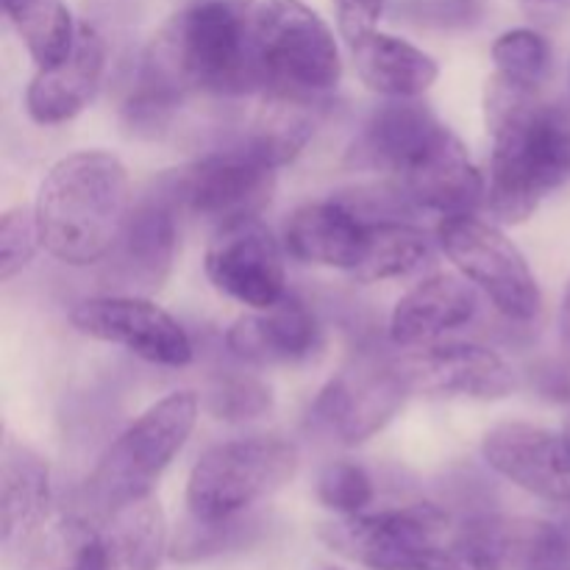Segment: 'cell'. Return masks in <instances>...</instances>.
<instances>
[{"label": "cell", "mask_w": 570, "mask_h": 570, "mask_svg": "<svg viewBox=\"0 0 570 570\" xmlns=\"http://www.w3.org/2000/svg\"><path fill=\"white\" fill-rule=\"evenodd\" d=\"M484 120L493 137L488 209L504 226H518L570 181V115L540 104L538 89L495 72L484 92Z\"/></svg>", "instance_id": "obj_1"}, {"label": "cell", "mask_w": 570, "mask_h": 570, "mask_svg": "<svg viewBox=\"0 0 570 570\" xmlns=\"http://www.w3.org/2000/svg\"><path fill=\"white\" fill-rule=\"evenodd\" d=\"M131 204L128 170L117 156L106 150L65 156L39 184L33 204L42 248L65 265H95L115 248Z\"/></svg>", "instance_id": "obj_2"}, {"label": "cell", "mask_w": 570, "mask_h": 570, "mask_svg": "<svg viewBox=\"0 0 570 570\" xmlns=\"http://www.w3.org/2000/svg\"><path fill=\"white\" fill-rule=\"evenodd\" d=\"M198 421V395L181 390L145 410L106 449L92 476L83 484V512L89 523L104 527L122 507L154 493V484L170 468Z\"/></svg>", "instance_id": "obj_3"}, {"label": "cell", "mask_w": 570, "mask_h": 570, "mask_svg": "<svg viewBox=\"0 0 570 570\" xmlns=\"http://www.w3.org/2000/svg\"><path fill=\"white\" fill-rule=\"evenodd\" d=\"M256 6L248 0H200L159 31L189 89L245 95L262 89L254 39Z\"/></svg>", "instance_id": "obj_4"}, {"label": "cell", "mask_w": 570, "mask_h": 570, "mask_svg": "<svg viewBox=\"0 0 570 570\" xmlns=\"http://www.w3.org/2000/svg\"><path fill=\"white\" fill-rule=\"evenodd\" d=\"M295 443L276 434L228 440L195 462L187 479V510L200 521H223L271 499L298 471Z\"/></svg>", "instance_id": "obj_5"}, {"label": "cell", "mask_w": 570, "mask_h": 570, "mask_svg": "<svg viewBox=\"0 0 570 570\" xmlns=\"http://www.w3.org/2000/svg\"><path fill=\"white\" fill-rule=\"evenodd\" d=\"M262 89L326 95L343 76L332 28L301 0H265L254 14Z\"/></svg>", "instance_id": "obj_6"}, {"label": "cell", "mask_w": 570, "mask_h": 570, "mask_svg": "<svg viewBox=\"0 0 570 570\" xmlns=\"http://www.w3.org/2000/svg\"><path fill=\"white\" fill-rule=\"evenodd\" d=\"M438 243L456 271L476 289H482L495 309L518 323L540 315L543 295L529 262L512 239H507L493 223L473 215L443 217L438 226Z\"/></svg>", "instance_id": "obj_7"}, {"label": "cell", "mask_w": 570, "mask_h": 570, "mask_svg": "<svg viewBox=\"0 0 570 570\" xmlns=\"http://www.w3.org/2000/svg\"><path fill=\"white\" fill-rule=\"evenodd\" d=\"M184 209L178 176L161 178L131 204L115 248L106 256V278L122 295H145L167 282L178 250V212Z\"/></svg>", "instance_id": "obj_8"}, {"label": "cell", "mask_w": 570, "mask_h": 570, "mask_svg": "<svg viewBox=\"0 0 570 570\" xmlns=\"http://www.w3.org/2000/svg\"><path fill=\"white\" fill-rule=\"evenodd\" d=\"M399 362L360 360L317 393L309 421L343 445H360L382 432L410 395Z\"/></svg>", "instance_id": "obj_9"}, {"label": "cell", "mask_w": 570, "mask_h": 570, "mask_svg": "<svg viewBox=\"0 0 570 570\" xmlns=\"http://www.w3.org/2000/svg\"><path fill=\"white\" fill-rule=\"evenodd\" d=\"M184 209L215 228L259 217L276 189V167L254 154L248 145L217 150L195 161L178 176Z\"/></svg>", "instance_id": "obj_10"}, {"label": "cell", "mask_w": 570, "mask_h": 570, "mask_svg": "<svg viewBox=\"0 0 570 570\" xmlns=\"http://www.w3.org/2000/svg\"><path fill=\"white\" fill-rule=\"evenodd\" d=\"M70 323L87 337L120 345L150 365L184 367L193 340L181 323L142 295H98L72 306Z\"/></svg>", "instance_id": "obj_11"}, {"label": "cell", "mask_w": 570, "mask_h": 570, "mask_svg": "<svg viewBox=\"0 0 570 570\" xmlns=\"http://www.w3.org/2000/svg\"><path fill=\"white\" fill-rule=\"evenodd\" d=\"M451 521L440 507L412 504L382 512H360L326 523L321 540L337 554L371 570H393L412 551L449 540Z\"/></svg>", "instance_id": "obj_12"}, {"label": "cell", "mask_w": 570, "mask_h": 570, "mask_svg": "<svg viewBox=\"0 0 570 570\" xmlns=\"http://www.w3.org/2000/svg\"><path fill=\"white\" fill-rule=\"evenodd\" d=\"M204 267L220 293L250 309H267L287 295L282 248L259 217L217 228Z\"/></svg>", "instance_id": "obj_13"}, {"label": "cell", "mask_w": 570, "mask_h": 570, "mask_svg": "<svg viewBox=\"0 0 570 570\" xmlns=\"http://www.w3.org/2000/svg\"><path fill=\"white\" fill-rule=\"evenodd\" d=\"M412 393L429 399L499 401L515 390V373L504 356L484 345H434L399 360Z\"/></svg>", "instance_id": "obj_14"}, {"label": "cell", "mask_w": 570, "mask_h": 570, "mask_svg": "<svg viewBox=\"0 0 570 570\" xmlns=\"http://www.w3.org/2000/svg\"><path fill=\"white\" fill-rule=\"evenodd\" d=\"M482 456L495 473L527 493L570 504V451L562 434L532 423H499L484 434Z\"/></svg>", "instance_id": "obj_15"}, {"label": "cell", "mask_w": 570, "mask_h": 570, "mask_svg": "<svg viewBox=\"0 0 570 570\" xmlns=\"http://www.w3.org/2000/svg\"><path fill=\"white\" fill-rule=\"evenodd\" d=\"M50 468L28 445L6 440L0 462V543L9 557L33 560L50 521Z\"/></svg>", "instance_id": "obj_16"}, {"label": "cell", "mask_w": 570, "mask_h": 570, "mask_svg": "<svg viewBox=\"0 0 570 570\" xmlns=\"http://www.w3.org/2000/svg\"><path fill=\"white\" fill-rule=\"evenodd\" d=\"M493 570H554L570 566V529L538 518H471L454 532Z\"/></svg>", "instance_id": "obj_17"}, {"label": "cell", "mask_w": 570, "mask_h": 570, "mask_svg": "<svg viewBox=\"0 0 570 570\" xmlns=\"http://www.w3.org/2000/svg\"><path fill=\"white\" fill-rule=\"evenodd\" d=\"M395 181L417 209L440 212L443 217L473 215L488 195L482 173L451 128H443L440 137Z\"/></svg>", "instance_id": "obj_18"}, {"label": "cell", "mask_w": 570, "mask_h": 570, "mask_svg": "<svg viewBox=\"0 0 570 570\" xmlns=\"http://www.w3.org/2000/svg\"><path fill=\"white\" fill-rule=\"evenodd\" d=\"M443 122L415 98H390L379 106L348 150V161L367 170L393 173L395 178L440 137Z\"/></svg>", "instance_id": "obj_19"}, {"label": "cell", "mask_w": 570, "mask_h": 570, "mask_svg": "<svg viewBox=\"0 0 570 570\" xmlns=\"http://www.w3.org/2000/svg\"><path fill=\"white\" fill-rule=\"evenodd\" d=\"M106 42L92 26L78 28L70 56L33 76L26 92V109L39 126H59L89 106L104 78Z\"/></svg>", "instance_id": "obj_20"}, {"label": "cell", "mask_w": 570, "mask_h": 570, "mask_svg": "<svg viewBox=\"0 0 570 570\" xmlns=\"http://www.w3.org/2000/svg\"><path fill=\"white\" fill-rule=\"evenodd\" d=\"M226 345L234 356L256 365L304 362L321 348V323L304 301L284 295L267 309L237 317L226 332Z\"/></svg>", "instance_id": "obj_21"}, {"label": "cell", "mask_w": 570, "mask_h": 570, "mask_svg": "<svg viewBox=\"0 0 570 570\" xmlns=\"http://www.w3.org/2000/svg\"><path fill=\"white\" fill-rule=\"evenodd\" d=\"M479 312V293L465 276L438 273L423 278L395 304L390 337L401 348H415L468 326Z\"/></svg>", "instance_id": "obj_22"}, {"label": "cell", "mask_w": 570, "mask_h": 570, "mask_svg": "<svg viewBox=\"0 0 570 570\" xmlns=\"http://www.w3.org/2000/svg\"><path fill=\"white\" fill-rule=\"evenodd\" d=\"M367 239V220H362L340 198L306 204L293 212L284 226V248L306 265L354 271Z\"/></svg>", "instance_id": "obj_23"}, {"label": "cell", "mask_w": 570, "mask_h": 570, "mask_svg": "<svg viewBox=\"0 0 570 570\" xmlns=\"http://www.w3.org/2000/svg\"><path fill=\"white\" fill-rule=\"evenodd\" d=\"M323 95L289 92V89H265V100L250 128L248 145L271 167L293 161L315 137L323 117Z\"/></svg>", "instance_id": "obj_24"}, {"label": "cell", "mask_w": 570, "mask_h": 570, "mask_svg": "<svg viewBox=\"0 0 570 570\" xmlns=\"http://www.w3.org/2000/svg\"><path fill=\"white\" fill-rule=\"evenodd\" d=\"M351 50L362 83L384 98H421L438 81V61L390 33H367Z\"/></svg>", "instance_id": "obj_25"}, {"label": "cell", "mask_w": 570, "mask_h": 570, "mask_svg": "<svg viewBox=\"0 0 570 570\" xmlns=\"http://www.w3.org/2000/svg\"><path fill=\"white\" fill-rule=\"evenodd\" d=\"M187 92L193 89L184 81L170 50L156 33L154 42L145 48L142 59H139L137 76L128 89L126 104H122V120L139 137H156L173 120Z\"/></svg>", "instance_id": "obj_26"}, {"label": "cell", "mask_w": 570, "mask_h": 570, "mask_svg": "<svg viewBox=\"0 0 570 570\" xmlns=\"http://www.w3.org/2000/svg\"><path fill=\"white\" fill-rule=\"evenodd\" d=\"M434 256V243L423 228L406 220L367 223L365 250L351 276L362 284L404 278L426 267Z\"/></svg>", "instance_id": "obj_27"}, {"label": "cell", "mask_w": 570, "mask_h": 570, "mask_svg": "<svg viewBox=\"0 0 570 570\" xmlns=\"http://www.w3.org/2000/svg\"><path fill=\"white\" fill-rule=\"evenodd\" d=\"M115 570H156L167 551V527L154 495L122 507L104 523Z\"/></svg>", "instance_id": "obj_28"}, {"label": "cell", "mask_w": 570, "mask_h": 570, "mask_svg": "<svg viewBox=\"0 0 570 570\" xmlns=\"http://www.w3.org/2000/svg\"><path fill=\"white\" fill-rule=\"evenodd\" d=\"M3 11L39 70L70 56L78 28L61 0H3Z\"/></svg>", "instance_id": "obj_29"}, {"label": "cell", "mask_w": 570, "mask_h": 570, "mask_svg": "<svg viewBox=\"0 0 570 570\" xmlns=\"http://www.w3.org/2000/svg\"><path fill=\"white\" fill-rule=\"evenodd\" d=\"M259 538L262 521L259 518H248L245 512L243 515L223 518V521H200V518L189 515V521L178 529L176 540H173L170 557L178 562L209 560V557L245 549V546Z\"/></svg>", "instance_id": "obj_30"}, {"label": "cell", "mask_w": 570, "mask_h": 570, "mask_svg": "<svg viewBox=\"0 0 570 570\" xmlns=\"http://www.w3.org/2000/svg\"><path fill=\"white\" fill-rule=\"evenodd\" d=\"M493 61L499 76L523 83L529 89H538L543 78L549 76L551 48L546 37H540L532 28H515V31H507L495 39Z\"/></svg>", "instance_id": "obj_31"}, {"label": "cell", "mask_w": 570, "mask_h": 570, "mask_svg": "<svg viewBox=\"0 0 570 570\" xmlns=\"http://www.w3.org/2000/svg\"><path fill=\"white\" fill-rule=\"evenodd\" d=\"M206 410L226 423H245L267 415L273 410V393L265 382L254 376H226L212 384L206 395Z\"/></svg>", "instance_id": "obj_32"}, {"label": "cell", "mask_w": 570, "mask_h": 570, "mask_svg": "<svg viewBox=\"0 0 570 570\" xmlns=\"http://www.w3.org/2000/svg\"><path fill=\"white\" fill-rule=\"evenodd\" d=\"M317 499L337 515H360L373 501V479L362 465L337 460L323 468L317 479Z\"/></svg>", "instance_id": "obj_33"}, {"label": "cell", "mask_w": 570, "mask_h": 570, "mask_svg": "<svg viewBox=\"0 0 570 570\" xmlns=\"http://www.w3.org/2000/svg\"><path fill=\"white\" fill-rule=\"evenodd\" d=\"M39 239L37 215L28 206H14L0 217V278L9 282L17 273L26 271L37 256Z\"/></svg>", "instance_id": "obj_34"}, {"label": "cell", "mask_w": 570, "mask_h": 570, "mask_svg": "<svg viewBox=\"0 0 570 570\" xmlns=\"http://www.w3.org/2000/svg\"><path fill=\"white\" fill-rule=\"evenodd\" d=\"M393 14L423 28H468L482 17V3L479 0H399Z\"/></svg>", "instance_id": "obj_35"}, {"label": "cell", "mask_w": 570, "mask_h": 570, "mask_svg": "<svg viewBox=\"0 0 570 570\" xmlns=\"http://www.w3.org/2000/svg\"><path fill=\"white\" fill-rule=\"evenodd\" d=\"M393 570H493L471 546L456 540L451 534L449 540L434 546H423V549L412 551Z\"/></svg>", "instance_id": "obj_36"}, {"label": "cell", "mask_w": 570, "mask_h": 570, "mask_svg": "<svg viewBox=\"0 0 570 570\" xmlns=\"http://www.w3.org/2000/svg\"><path fill=\"white\" fill-rule=\"evenodd\" d=\"M67 546H70V570H115L109 540L104 527L89 523L87 518H72L67 523Z\"/></svg>", "instance_id": "obj_37"}, {"label": "cell", "mask_w": 570, "mask_h": 570, "mask_svg": "<svg viewBox=\"0 0 570 570\" xmlns=\"http://www.w3.org/2000/svg\"><path fill=\"white\" fill-rule=\"evenodd\" d=\"M334 3H337L340 33L348 45H356L376 31L379 17L384 14V0H334Z\"/></svg>", "instance_id": "obj_38"}, {"label": "cell", "mask_w": 570, "mask_h": 570, "mask_svg": "<svg viewBox=\"0 0 570 570\" xmlns=\"http://www.w3.org/2000/svg\"><path fill=\"white\" fill-rule=\"evenodd\" d=\"M560 340H562V351L570 360V278H568V287L566 295H562V312H560Z\"/></svg>", "instance_id": "obj_39"}, {"label": "cell", "mask_w": 570, "mask_h": 570, "mask_svg": "<svg viewBox=\"0 0 570 570\" xmlns=\"http://www.w3.org/2000/svg\"><path fill=\"white\" fill-rule=\"evenodd\" d=\"M562 440H566V445H568V451H570V417L566 421V429H562Z\"/></svg>", "instance_id": "obj_40"}, {"label": "cell", "mask_w": 570, "mask_h": 570, "mask_svg": "<svg viewBox=\"0 0 570 570\" xmlns=\"http://www.w3.org/2000/svg\"><path fill=\"white\" fill-rule=\"evenodd\" d=\"M554 570H570V566H562V568H554Z\"/></svg>", "instance_id": "obj_41"}, {"label": "cell", "mask_w": 570, "mask_h": 570, "mask_svg": "<svg viewBox=\"0 0 570 570\" xmlns=\"http://www.w3.org/2000/svg\"><path fill=\"white\" fill-rule=\"evenodd\" d=\"M326 570H340V568H326Z\"/></svg>", "instance_id": "obj_42"}]
</instances>
